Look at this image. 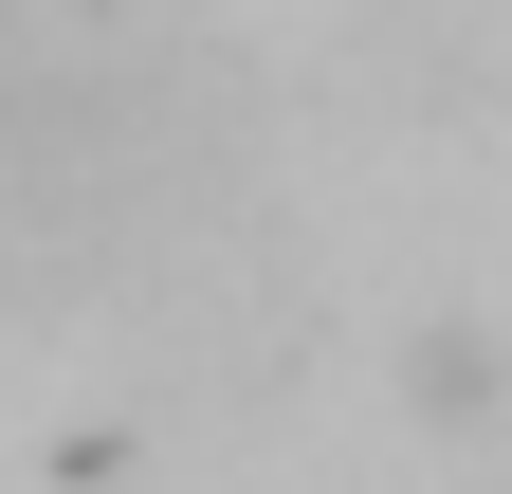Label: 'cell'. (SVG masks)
Masks as SVG:
<instances>
[{
  "label": "cell",
  "instance_id": "cell-1",
  "mask_svg": "<svg viewBox=\"0 0 512 494\" xmlns=\"http://www.w3.org/2000/svg\"><path fill=\"white\" fill-rule=\"evenodd\" d=\"M37 183H55V110H37L19 55H0V238H37Z\"/></svg>",
  "mask_w": 512,
  "mask_h": 494
}]
</instances>
